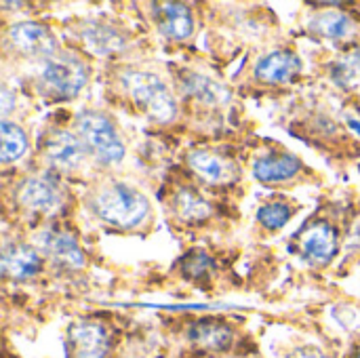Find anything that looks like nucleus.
<instances>
[{"label":"nucleus","mask_w":360,"mask_h":358,"mask_svg":"<svg viewBox=\"0 0 360 358\" xmlns=\"http://www.w3.org/2000/svg\"><path fill=\"white\" fill-rule=\"evenodd\" d=\"M8 40L19 53L27 55V57L51 59L57 53L55 34L46 25L36 23V21H19V23L11 25Z\"/></svg>","instance_id":"5"},{"label":"nucleus","mask_w":360,"mask_h":358,"mask_svg":"<svg viewBox=\"0 0 360 358\" xmlns=\"http://www.w3.org/2000/svg\"><path fill=\"white\" fill-rule=\"evenodd\" d=\"M70 344L76 358H105L110 338L99 323L84 321L70 329Z\"/></svg>","instance_id":"14"},{"label":"nucleus","mask_w":360,"mask_h":358,"mask_svg":"<svg viewBox=\"0 0 360 358\" xmlns=\"http://www.w3.org/2000/svg\"><path fill=\"white\" fill-rule=\"evenodd\" d=\"M302 72V59L293 51H272L255 65V78L268 84H283Z\"/></svg>","instance_id":"13"},{"label":"nucleus","mask_w":360,"mask_h":358,"mask_svg":"<svg viewBox=\"0 0 360 358\" xmlns=\"http://www.w3.org/2000/svg\"><path fill=\"white\" fill-rule=\"evenodd\" d=\"M257 219H259V224L264 228L278 230V228H283L291 219V207L285 205V203H268V205L259 207Z\"/></svg>","instance_id":"23"},{"label":"nucleus","mask_w":360,"mask_h":358,"mask_svg":"<svg viewBox=\"0 0 360 358\" xmlns=\"http://www.w3.org/2000/svg\"><path fill=\"white\" fill-rule=\"evenodd\" d=\"M173 211L177 213L179 219L188 224H200L211 217L213 209L207 198H202L196 190L192 188H181L173 196Z\"/></svg>","instance_id":"18"},{"label":"nucleus","mask_w":360,"mask_h":358,"mask_svg":"<svg viewBox=\"0 0 360 358\" xmlns=\"http://www.w3.org/2000/svg\"><path fill=\"white\" fill-rule=\"evenodd\" d=\"M38 243H40L42 253L49 260H53L55 264H59L63 268H82L84 266V253L72 234L59 232V230H46L40 234Z\"/></svg>","instance_id":"12"},{"label":"nucleus","mask_w":360,"mask_h":358,"mask_svg":"<svg viewBox=\"0 0 360 358\" xmlns=\"http://www.w3.org/2000/svg\"><path fill=\"white\" fill-rule=\"evenodd\" d=\"M331 78L342 89H359L360 87V49L348 51L340 59H335L331 68Z\"/></svg>","instance_id":"22"},{"label":"nucleus","mask_w":360,"mask_h":358,"mask_svg":"<svg viewBox=\"0 0 360 358\" xmlns=\"http://www.w3.org/2000/svg\"><path fill=\"white\" fill-rule=\"evenodd\" d=\"M287 358H329L323 350L314 348V346H304V348H297L293 350Z\"/></svg>","instance_id":"24"},{"label":"nucleus","mask_w":360,"mask_h":358,"mask_svg":"<svg viewBox=\"0 0 360 358\" xmlns=\"http://www.w3.org/2000/svg\"><path fill=\"white\" fill-rule=\"evenodd\" d=\"M302 171V160L293 154L272 152L255 160L253 175L264 184H278L293 179Z\"/></svg>","instance_id":"16"},{"label":"nucleus","mask_w":360,"mask_h":358,"mask_svg":"<svg viewBox=\"0 0 360 358\" xmlns=\"http://www.w3.org/2000/svg\"><path fill=\"white\" fill-rule=\"evenodd\" d=\"M188 165L190 169L207 184L221 186L230 184L238 177V169L232 160L224 158L217 152L211 150H194L188 154Z\"/></svg>","instance_id":"9"},{"label":"nucleus","mask_w":360,"mask_h":358,"mask_svg":"<svg viewBox=\"0 0 360 358\" xmlns=\"http://www.w3.org/2000/svg\"><path fill=\"white\" fill-rule=\"evenodd\" d=\"M356 358H360V350H359V354H356Z\"/></svg>","instance_id":"26"},{"label":"nucleus","mask_w":360,"mask_h":358,"mask_svg":"<svg viewBox=\"0 0 360 358\" xmlns=\"http://www.w3.org/2000/svg\"><path fill=\"white\" fill-rule=\"evenodd\" d=\"M76 135L101 165H118L124 158V141L116 124L101 112L82 110L76 116Z\"/></svg>","instance_id":"3"},{"label":"nucleus","mask_w":360,"mask_h":358,"mask_svg":"<svg viewBox=\"0 0 360 358\" xmlns=\"http://www.w3.org/2000/svg\"><path fill=\"white\" fill-rule=\"evenodd\" d=\"M2 274L13 281H25L40 272L42 262L38 251L25 243H11L2 247Z\"/></svg>","instance_id":"11"},{"label":"nucleus","mask_w":360,"mask_h":358,"mask_svg":"<svg viewBox=\"0 0 360 358\" xmlns=\"http://www.w3.org/2000/svg\"><path fill=\"white\" fill-rule=\"evenodd\" d=\"M302 255L312 264H327L338 253V230L327 222H314L297 236Z\"/></svg>","instance_id":"7"},{"label":"nucleus","mask_w":360,"mask_h":358,"mask_svg":"<svg viewBox=\"0 0 360 358\" xmlns=\"http://www.w3.org/2000/svg\"><path fill=\"white\" fill-rule=\"evenodd\" d=\"M11 101H13V95L8 89H2V114H11Z\"/></svg>","instance_id":"25"},{"label":"nucleus","mask_w":360,"mask_h":358,"mask_svg":"<svg viewBox=\"0 0 360 358\" xmlns=\"http://www.w3.org/2000/svg\"><path fill=\"white\" fill-rule=\"evenodd\" d=\"M308 27H310V32H314L323 38L342 40L354 32V21L342 11H323L310 19Z\"/></svg>","instance_id":"19"},{"label":"nucleus","mask_w":360,"mask_h":358,"mask_svg":"<svg viewBox=\"0 0 360 358\" xmlns=\"http://www.w3.org/2000/svg\"><path fill=\"white\" fill-rule=\"evenodd\" d=\"M124 93L156 122H171L177 116V101L167 82L146 70H127L120 74Z\"/></svg>","instance_id":"2"},{"label":"nucleus","mask_w":360,"mask_h":358,"mask_svg":"<svg viewBox=\"0 0 360 358\" xmlns=\"http://www.w3.org/2000/svg\"><path fill=\"white\" fill-rule=\"evenodd\" d=\"M17 198L32 211H53L61 203V190L51 175H34L17 188Z\"/></svg>","instance_id":"10"},{"label":"nucleus","mask_w":360,"mask_h":358,"mask_svg":"<svg viewBox=\"0 0 360 358\" xmlns=\"http://www.w3.org/2000/svg\"><path fill=\"white\" fill-rule=\"evenodd\" d=\"M152 17L160 34L169 40H186L194 32V17L190 6L179 2H154Z\"/></svg>","instance_id":"8"},{"label":"nucleus","mask_w":360,"mask_h":358,"mask_svg":"<svg viewBox=\"0 0 360 358\" xmlns=\"http://www.w3.org/2000/svg\"><path fill=\"white\" fill-rule=\"evenodd\" d=\"M42 152L49 165L61 171H76L86 158V146L82 143V139L76 133L61 129L46 135Z\"/></svg>","instance_id":"6"},{"label":"nucleus","mask_w":360,"mask_h":358,"mask_svg":"<svg viewBox=\"0 0 360 358\" xmlns=\"http://www.w3.org/2000/svg\"><path fill=\"white\" fill-rule=\"evenodd\" d=\"M190 340L205 350H228L234 342V333L226 323L198 321L190 327Z\"/></svg>","instance_id":"17"},{"label":"nucleus","mask_w":360,"mask_h":358,"mask_svg":"<svg viewBox=\"0 0 360 358\" xmlns=\"http://www.w3.org/2000/svg\"><path fill=\"white\" fill-rule=\"evenodd\" d=\"M179 87L186 95H190L207 106H224L232 97L230 89L226 84L213 80L211 76L198 74V72H186L179 78Z\"/></svg>","instance_id":"15"},{"label":"nucleus","mask_w":360,"mask_h":358,"mask_svg":"<svg viewBox=\"0 0 360 358\" xmlns=\"http://www.w3.org/2000/svg\"><path fill=\"white\" fill-rule=\"evenodd\" d=\"M0 137H2L0 160L4 165L19 160L27 152V137H25V133H23V129L19 124L4 118L0 122Z\"/></svg>","instance_id":"20"},{"label":"nucleus","mask_w":360,"mask_h":358,"mask_svg":"<svg viewBox=\"0 0 360 358\" xmlns=\"http://www.w3.org/2000/svg\"><path fill=\"white\" fill-rule=\"evenodd\" d=\"M86 80H89V70L76 57L55 55L51 59H44L40 68V87L49 97H57V99L74 97L82 91Z\"/></svg>","instance_id":"4"},{"label":"nucleus","mask_w":360,"mask_h":358,"mask_svg":"<svg viewBox=\"0 0 360 358\" xmlns=\"http://www.w3.org/2000/svg\"><path fill=\"white\" fill-rule=\"evenodd\" d=\"M82 36L89 42V46L95 53H101V55L122 49L120 32H116L114 27L103 25V23H86V27L82 30Z\"/></svg>","instance_id":"21"},{"label":"nucleus","mask_w":360,"mask_h":358,"mask_svg":"<svg viewBox=\"0 0 360 358\" xmlns=\"http://www.w3.org/2000/svg\"><path fill=\"white\" fill-rule=\"evenodd\" d=\"M93 211L95 215L120 230H133L141 226L150 215V203L148 198L120 181L108 184L93 196Z\"/></svg>","instance_id":"1"}]
</instances>
